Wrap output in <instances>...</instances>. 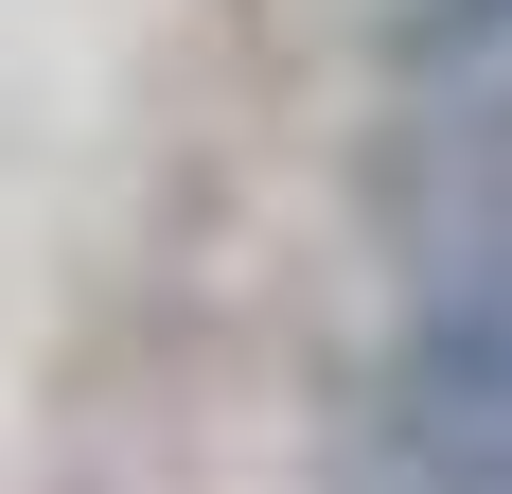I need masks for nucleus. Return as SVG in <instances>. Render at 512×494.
Segmentation results:
<instances>
[{
	"mask_svg": "<svg viewBox=\"0 0 512 494\" xmlns=\"http://www.w3.org/2000/svg\"><path fill=\"white\" fill-rule=\"evenodd\" d=\"M371 494H512V230L460 247L371 353Z\"/></svg>",
	"mask_w": 512,
	"mask_h": 494,
	"instance_id": "f257e3e1",
	"label": "nucleus"
},
{
	"mask_svg": "<svg viewBox=\"0 0 512 494\" xmlns=\"http://www.w3.org/2000/svg\"><path fill=\"white\" fill-rule=\"evenodd\" d=\"M424 36H442V53H495V36H512V0H424Z\"/></svg>",
	"mask_w": 512,
	"mask_h": 494,
	"instance_id": "f03ea898",
	"label": "nucleus"
}]
</instances>
